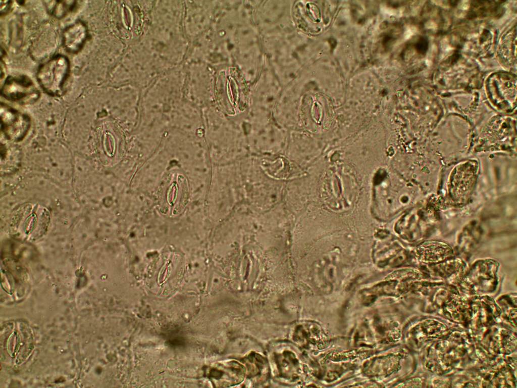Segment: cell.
Here are the masks:
<instances>
[{
	"instance_id": "cell-1",
	"label": "cell",
	"mask_w": 517,
	"mask_h": 388,
	"mask_svg": "<svg viewBox=\"0 0 517 388\" xmlns=\"http://www.w3.org/2000/svg\"><path fill=\"white\" fill-rule=\"evenodd\" d=\"M70 71L69 59L65 55H57L38 67L36 78L42 89L52 96H60Z\"/></svg>"
},
{
	"instance_id": "cell-5",
	"label": "cell",
	"mask_w": 517,
	"mask_h": 388,
	"mask_svg": "<svg viewBox=\"0 0 517 388\" xmlns=\"http://www.w3.org/2000/svg\"><path fill=\"white\" fill-rule=\"evenodd\" d=\"M51 9L52 14L57 18H62L71 12L76 6V1H55Z\"/></svg>"
},
{
	"instance_id": "cell-2",
	"label": "cell",
	"mask_w": 517,
	"mask_h": 388,
	"mask_svg": "<svg viewBox=\"0 0 517 388\" xmlns=\"http://www.w3.org/2000/svg\"><path fill=\"white\" fill-rule=\"evenodd\" d=\"M1 93L7 99L24 103L34 101L39 95L35 84L24 75L8 77L2 86Z\"/></svg>"
},
{
	"instance_id": "cell-3",
	"label": "cell",
	"mask_w": 517,
	"mask_h": 388,
	"mask_svg": "<svg viewBox=\"0 0 517 388\" xmlns=\"http://www.w3.org/2000/svg\"><path fill=\"white\" fill-rule=\"evenodd\" d=\"M417 260L425 264H434L451 257L454 252L448 244L438 240H425L420 243L415 250Z\"/></svg>"
},
{
	"instance_id": "cell-6",
	"label": "cell",
	"mask_w": 517,
	"mask_h": 388,
	"mask_svg": "<svg viewBox=\"0 0 517 388\" xmlns=\"http://www.w3.org/2000/svg\"><path fill=\"white\" fill-rule=\"evenodd\" d=\"M37 218L35 214L31 215L25 221L24 229L27 233L30 232L35 227Z\"/></svg>"
},
{
	"instance_id": "cell-7",
	"label": "cell",
	"mask_w": 517,
	"mask_h": 388,
	"mask_svg": "<svg viewBox=\"0 0 517 388\" xmlns=\"http://www.w3.org/2000/svg\"><path fill=\"white\" fill-rule=\"evenodd\" d=\"M11 7V2L9 1H1V16L5 15L10 11Z\"/></svg>"
},
{
	"instance_id": "cell-4",
	"label": "cell",
	"mask_w": 517,
	"mask_h": 388,
	"mask_svg": "<svg viewBox=\"0 0 517 388\" xmlns=\"http://www.w3.org/2000/svg\"><path fill=\"white\" fill-rule=\"evenodd\" d=\"M88 35L87 27L81 21H78L68 26L63 33L64 48L71 54L79 53L85 44Z\"/></svg>"
}]
</instances>
